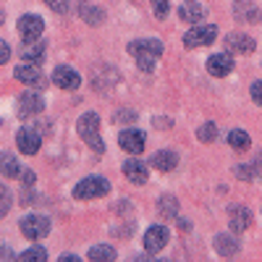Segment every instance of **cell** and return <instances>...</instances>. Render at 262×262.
<instances>
[{"instance_id": "obj_1", "label": "cell", "mask_w": 262, "mask_h": 262, "mask_svg": "<svg viewBox=\"0 0 262 262\" xmlns=\"http://www.w3.org/2000/svg\"><path fill=\"white\" fill-rule=\"evenodd\" d=\"M128 53L134 55L139 69L144 74H149L152 69H155V63L160 60V55H163V42L160 39H134L128 45Z\"/></svg>"}, {"instance_id": "obj_2", "label": "cell", "mask_w": 262, "mask_h": 262, "mask_svg": "<svg viewBox=\"0 0 262 262\" xmlns=\"http://www.w3.org/2000/svg\"><path fill=\"white\" fill-rule=\"evenodd\" d=\"M76 131H79V137L97 152V155H102V152H105V144L100 139V116L97 113H92V111L84 113L76 121Z\"/></svg>"}, {"instance_id": "obj_3", "label": "cell", "mask_w": 262, "mask_h": 262, "mask_svg": "<svg viewBox=\"0 0 262 262\" xmlns=\"http://www.w3.org/2000/svg\"><path fill=\"white\" fill-rule=\"evenodd\" d=\"M105 194H111V184H107L105 179H100V176L84 179V181H79L76 189H74L76 200H97V196H105Z\"/></svg>"}, {"instance_id": "obj_4", "label": "cell", "mask_w": 262, "mask_h": 262, "mask_svg": "<svg viewBox=\"0 0 262 262\" xmlns=\"http://www.w3.org/2000/svg\"><path fill=\"white\" fill-rule=\"evenodd\" d=\"M18 226H21V233L32 238V242H39V238H45L50 233V221L45 215H24Z\"/></svg>"}, {"instance_id": "obj_5", "label": "cell", "mask_w": 262, "mask_h": 262, "mask_svg": "<svg viewBox=\"0 0 262 262\" xmlns=\"http://www.w3.org/2000/svg\"><path fill=\"white\" fill-rule=\"evenodd\" d=\"M217 37V27L212 24H194L186 34H184V45L186 48H202V45H210V42H215Z\"/></svg>"}, {"instance_id": "obj_6", "label": "cell", "mask_w": 262, "mask_h": 262, "mask_svg": "<svg viewBox=\"0 0 262 262\" xmlns=\"http://www.w3.org/2000/svg\"><path fill=\"white\" fill-rule=\"evenodd\" d=\"M42 32H45V21L34 13H27L18 18V34L24 42H37L42 39Z\"/></svg>"}, {"instance_id": "obj_7", "label": "cell", "mask_w": 262, "mask_h": 262, "mask_svg": "<svg viewBox=\"0 0 262 262\" xmlns=\"http://www.w3.org/2000/svg\"><path fill=\"white\" fill-rule=\"evenodd\" d=\"M16 107H18V116H21V118H32V116H37V113L45 111V100H42V95H39V92L27 90L24 95L18 97Z\"/></svg>"}, {"instance_id": "obj_8", "label": "cell", "mask_w": 262, "mask_h": 262, "mask_svg": "<svg viewBox=\"0 0 262 262\" xmlns=\"http://www.w3.org/2000/svg\"><path fill=\"white\" fill-rule=\"evenodd\" d=\"M118 144H121V149L131 152V155H142V152H144V131H139V128L121 131Z\"/></svg>"}, {"instance_id": "obj_9", "label": "cell", "mask_w": 262, "mask_h": 262, "mask_svg": "<svg viewBox=\"0 0 262 262\" xmlns=\"http://www.w3.org/2000/svg\"><path fill=\"white\" fill-rule=\"evenodd\" d=\"M226 48H228V53H242V55H249V53H254L257 42H254L249 34H244V32H233V34H228V37H226Z\"/></svg>"}, {"instance_id": "obj_10", "label": "cell", "mask_w": 262, "mask_h": 262, "mask_svg": "<svg viewBox=\"0 0 262 262\" xmlns=\"http://www.w3.org/2000/svg\"><path fill=\"white\" fill-rule=\"evenodd\" d=\"M16 144L24 155H37L39 152V144H42V137L37 134L34 128H21L16 134Z\"/></svg>"}, {"instance_id": "obj_11", "label": "cell", "mask_w": 262, "mask_h": 262, "mask_svg": "<svg viewBox=\"0 0 262 262\" xmlns=\"http://www.w3.org/2000/svg\"><path fill=\"white\" fill-rule=\"evenodd\" d=\"M165 244H168V228L165 226H152V228H147V233H144V249L147 252H160V249H165Z\"/></svg>"}, {"instance_id": "obj_12", "label": "cell", "mask_w": 262, "mask_h": 262, "mask_svg": "<svg viewBox=\"0 0 262 262\" xmlns=\"http://www.w3.org/2000/svg\"><path fill=\"white\" fill-rule=\"evenodd\" d=\"M53 84L60 86V90H76V86L81 84V76L69 69V66H58V69L53 71Z\"/></svg>"}, {"instance_id": "obj_13", "label": "cell", "mask_w": 262, "mask_h": 262, "mask_svg": "<svg viewBox=\"0 0 262 262\" xmlns=\"http://www.w3.org/2000/svg\"><path fill=\"white\" fill-rule=\"evenodd\" d=\"M228 217H231L228 223H231L233 233H242V231H247L252 226V212L247 207H242V205H231L228 207Z\"/></svg>"}, {"instance_id": "obj_14", "label": "cell", "mask_w": 262, "mask_h": 262, "mask_svg": "<svg viewBox=\"0 0 262 262\" xmlns=\"http://www.w3.org/2000/svg\"><path fill=\"white\" fill-rule=\"evenodd\" d=\"M207 71L212 76H228L233 71V55L231 53H215L207 60Z\"/></svg>"}, {"instance_id": "obj_15", "label": "cell", "mask_w": 262, "mask_h": 262, "mask_svg": "<svg viewBox=\"0 0 262 262\" xmlns=\"http://www.w3.org/2000/svg\"><path fill=\"white\" fill-rule=\"evenodd\" d=\"M13 76L21 84H45V76H42V71L37 69V63H21L13 71Z\"/></svg>"}, {"instance_id": "obj_16", "label": "cell", "mask_w": 262, "mask_h": 262, "mask_svg": "<svg viewBox=\"0 0 262 262\" xmlns=\"http://www.w3.org/2000/svg\"><path fill=\"white\" fill-rule=\"evenodd\" d=\"M149 165L155 170L168 173V170H173L179 165V155H176V152H170V149H160V152H155V155L149 158Z\"/></svg>"}, {"instance_id": "obj_17", "label": "cell", "mask_w": 262, "mask_h": 262, "mask_svg": "<svg viewBox=\"0 0 262 262\" xmlns=\"http://www.w3.org/2000/svg\"><path fill=\"white\" fill-rule=\"evenodd\" d=\"M179 16L186 21V24H200V21L205 18V8L200 6V3H196V0H186V3L179 8Z\"/></svg>"}, {"instance_id": "obj_18", "label": "cell", "mask_w": 262, "mask_h": 262, "mask_svg": "<svg viewBox=\"0 0 262 262\" xmlns=\"http://www.w3.org/2000/svg\"><path fill=\"white\" fill-rule=\"evenodd\" d=\"M123 173H126V179L134 181L137 186H142L147 181V165L139 163V160H126L123 163Z\"/></svg>"}, {"instance_id": "obj_19", "label": "cell", "mask_w": 262, "mask_h": 262, "mask_svg": "<svg viewBox=\"0 0 262 262\" xmlns=\"http://www.w3.org/2000/svg\"><path fill=\"white\" fill-rule=\"evenodd\" d=\"M45 50H48V45L42 39H37V42H24V60L27 63H39L42 58H45Z\"/></svg>"}, {"instance_id": "obj_20", "label": "cell", "mask_w": 262, "mask_h": 262, "mask_svg": "<svg viewBox=\"0 0 262 262\" xmlns=\"http://www.w3.org/2000/svg\"><path fill=\"white\" fill-rule=\"evenodd\" d=\"M215 252L221 257H231V254L238 252V242L228 233H221V236H215Z\"/></svg>"}, {"instance_id": "obj_21", "label": "cell", "mask_w": 262, "mask_h": 262, "mask_svg": "<svg viewBox=\"0 0 262 262\" xmlns=\"http://www.w3.org/2000/svg\"><path fill=\"white\" fill-rule=\"evenodd\" d=\"M0 176H6V179H16V176H21V168H18L16 158L8 155V152H0Z\"/></svg>"}, {"instance_id": "obj_22", "label": "cell", "mask_w": 262, "mask_h": 262, "mask_svg": "<svg viewBox=\"0 0 262 262\" xmlns=\"http://www.w3.org/2000/svg\"><path fill=\"white\" fill-rule=\"evenodd\" d=\"M228 144H231L233 149H238V152H244V149H249L252 139H249L247 131H242V128H233L231 134H228Z\"/></svg>"}, {"instance_id": "obj_23", "label": "cell", "mask_w": 262, "mask_h": 262, "mask_svg": "<svg viewBox=\"0 0 262 262\" xmlns=\"http://www.w3.org/2000/svg\"><path fill=\"white\" fill-rule=\"evenodd\" d=\"M158 212L160 217H176L179 215V202H176V196H160V202H158Z\"/></svg>"}, {"instance_id": "obj_24", "label": "cell", "mask_w": 262, "mask_h": 262, "mask_svg": "<svg viewBox=\"0 0 262 262\" xmlns=\"http://www.w3.org/2000/svg\"><path fill=\"white\" fill-rule=\"evenodd\" d=\"M90 259H95V262H111V259H116V249L111 244H97V247L90 249Z\"/></svg>"}, {"instance_id": "obj_25", "label": "cell", "mask_w": 262, "mask_h": 262, "mask_svg": "<svg viewBox=\"0 0 262 262\" xmlns=\"http://www.w3.org/2000/svg\"><path fill=\"white\" fill-rule=\"evenodd\" d=\"M81 18L86 21V24H102L105 21V11L97 8V6H81Z\"/></svg>"}, {"instance_id": "obj_26", "label": "cell", "mask_w": 262, "mask_h": 262, "mask_svg": "<svg viewBox=\"0 0 262 262\" xmlns=\"http://www.w3.org/2000/svg\"><path fill=\"white\" fill-rule=\"evenodd\" d=\"M196 137H200V142H205V144L215 142L217 139V126L215 123H205L200 131H196Z\"/></svg>"}, {"instance_id": "obj_27", "label": "cell", "mask_w": 262, "mask_h": 262, "mask_svg": "<svg viewBox=\"0 0 262 262\" xmlns=\"http://www.w3.org/2000/svg\"><path fill=\"white\" fill-rule=\"evenodd\" d=\"M21 259H24V262H45L48 259V252L42 249V247H32V249H27L24 254H21Z\"/></svg>"}, {"instance_id": "obj_28", "label": "cell", "mask_w": 262, "mask_h": 262, "mask_svg": "<svg viewBox=\"0 0 262 262\" xmlns=\"http://www.w3.org/2000/svg\"><path fill=\"white\" fill-rule=\"evenodd\" d=\"M11 191L6 189V186H0V217H6L8 215V210H11Z\"/></svg>"}, {"instance_id": "obj_29", "label": "cell", "mask_w": 262, "mask_h": 262, "mask_svg": "<svg viewBox=\"0 0 262 262\" xmlns=\"http://www.w3.org/2000/svg\"><path fill=\"white\" fill-rule=\"evenodd\" d=\"M45 3H48L55 13H66V11H69V0H45Z\"/></svg>"}, {"instance_id": "obj_30", "label": "cell", "mask_w": 262, "mask_h": 262, "mask_svg": "<svg viewBox=\"0 0 262 262\" xmlns=\"http://www.w3.org/2000/svg\"><path fill=\"white\" fill-rule=\"evenodd\" d=\"M152 3H155V16L158 18H165L168 16V11H170L168 8V0H152Z\"/></svg>"}, {"instance_id": "obj_31", "label": "cell", "mask_w": 262, "mask_h": 262, "mask_svg": "<svg viewBox=\"0 0 262 262\" xmlns=\"http://www.w3.org/2000/svg\"><path fill=\"white\" fill-rule=\"evenodd\" d=\"M252 100H254L257 105H262V81H254V84H252Z\"/></svg>"}, {"instance_id": "obj_32", "label": "cell", "mask_w": 262, "mask_h": 262, "mask_svg": "<svg viewBox=\"0 0 262 262\" xmlns=\"http://www.w3.org/2000/svg\"><path fill=\"white\" fill-rule=\"evenodd\" d=\"M8 58H11V48H8V42L0 39V66L8 63Z\"/></svg>"}, {"instance_id": "obj_33", "label": "cell", "mask_w": 262, "mask_h": 262, "mask_svg": "<svg viewBox=\"0 0 262 262\" xmlns=\"http://www.w3.org/2000/svg\"><path fill=\"white\" fill-rule=\"evenodd\" d=\"M34 179H37V176H34V170H21V181H24L27 186H32Z\"/></svg>"}, {"instance_id": "obj_34", "label": "cell", "mask_w": 262, "mask_h": 262, "mask_svg": "<svg viewBox=\"0 0 262 262\" xmlns=\"http://www.w3.org/2000/svg\"><path fill=\"white\" fill-rule=\"evenodd\" d=\"M134 118H137V116L131 113V111H121V113L116 116V121H134Z\"/></svg>"}, {"instance_id": "obj_35", "label": "cell", "mask_w": 262, "mask_h": 262, "mask_svg": "<svg viewBox=\"0 0 262 262\" xmlns=\"http://www.w3.org/2000/svg\"><path fill=\"white\" fill-rule=\"evenodd\" d=\"M37 202H39V200H37L34 194H27V191H24V200H21V205H37Z\"/></svg>"}, {"instance_id": "obj_36", "label": "cell", "mask_w": 262, "mask_h": 262, "mask_svg": "<svg viewBox=\"0 0 262 262\" xmlns=\"http://www.w3.org/2000/svg\"><path fill=\"white\" fill-rule=\"evenodd\" d=\"M11 257H13V252L8 247H0V259H11Z\"/></svg>"}, {"instance_id": "obj_37", "label": "cell", "mask_w": 262, "mask_h": 262, "mask_svg": "<svg viewBox=\"0 0 262 262\" xmlns=\"http://www.w3.org/2000/svg\"><path fill=\"white\" fill-rule=\"evenodd\" d=\"M60 262H79V257H74V254H63Z\"/></svg>"}, {"instance_id": "obj_38", "label": "cell", "mask_w": 262, "mask_h": 262, "mask_svg": "<svg viewBox=\"0 0 262 262\" xmlns=\"http://www.w3.org/2000/svg\"><path fill=\"white\" fill-rule=\"evenodd\" d=\"M3 21H6V13H3V11H0V24H3Z\"/></svg>"}, {"instance_id": "obj_39", "label": "cell", "mask_w": 262, "mask_h": 262, "mask_svg": "<svg viewBox=\"0 0 262 262\" xmlns=\"http://www.w3.org/2000/svg\"><path fill=\"white\" fill-rule=\"evenodd\" d=\"M79 3H81V6H84V3H86V0H79Z\"/></svg>"}]
</instances>
